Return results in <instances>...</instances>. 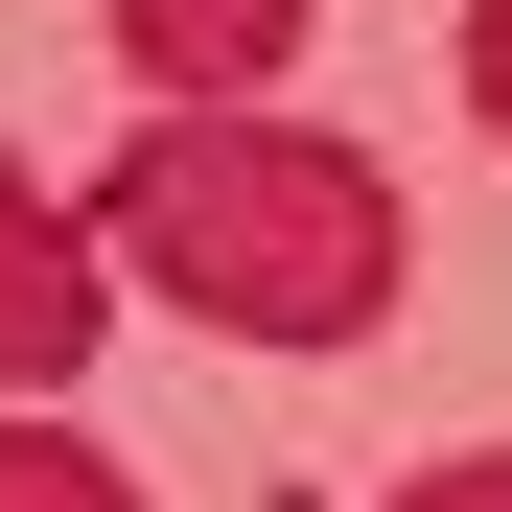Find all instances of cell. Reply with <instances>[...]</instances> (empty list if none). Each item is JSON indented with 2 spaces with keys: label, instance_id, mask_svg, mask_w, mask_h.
Masks as SVG:
<instances>
[{
  "label": "cell",
  "instance_id": "cell-3",
  "mask_svg": "<svg viewBox=\"0 0 512 512\" xmlns=\"http://www.w3.org/2000/svg\"><path fill=\"white\" fill-rule=\"evenodd\" d=\"M117 47L163 70V117H233V94H280L303 0H117Z\"/></svg>",
  "mask_w": 512,
  "mask_h": 512
},
{
  "label": "cell",
  "instance_id": "cell-4",
  "mask_svg": "<svg viewBox=\"0 0 512 512\" xmlns=\"http://www.w3.org/2000/svg\"><path fill=\"white\" fill-rule=\"evenodd\" d=\"M0 512H140V466L70 443V419H0Z\"/></svg>",
  "mask_w": 512,
  "mask_h": 512
},
{
  "label": "cell",
  "instance_id": "cell-1",
  "mask_svg": "<svg viewBox=\"0 0 512 512\" xmlns=\"http://www.w3.org/2000/svg\"><path fill=\"white\" fill-rule=\"evenodd\" d=\"M94 256L140 303L233 326V350H373L396 280H419V210L373 187L350 140H303L280 94H233V117H140L94 163Z\"/></svg>",
  "mask_w": 512,
  "mask_h": 512
},
{
  "label": "cell",
  "instance_id": "cell-5",
  "mask_svg": "<svg viewBox=\"0 0 512 512\" xmlns=\"http://www.w3.org/2000/svg\"><path fill=\"white\" fill-rule=\"evenodd\" d=\"M466 117L512 140V0H466Z\"/></svg>",
  "mask_w": 512,
  "mask_h": 512
},
{
  "label": "cell",
  "instance_id": "cell-6",
  "mask_svg": "<svg viewBox=\"0 0 512 512\" xmlns=\"http://www.w3.org/2000/svg\"><path fill=\"white\" fill-rule=\"evenodd\" d=\"M396 512H512V443H489V466H419Z\"/></svg>",
  "mask_w": 512,
  "mask_h": 512
},
{
  "label": "cell",
  "instance_id": "cell-2",
  "mask_svg": "<svg viewBox=\"0 0 512 512\" xmlns=\"http://www.w3.org/2000/svg\"><path fill=\"white\" fill-rule=\"evenodd\" d=\"M94 326H117V256H94V210H47L24 163H0V419H47L70 373H94Z\"/></svg>",
  "mask_w": 512,
  "mask_h": 512
}]
</instances>
